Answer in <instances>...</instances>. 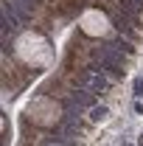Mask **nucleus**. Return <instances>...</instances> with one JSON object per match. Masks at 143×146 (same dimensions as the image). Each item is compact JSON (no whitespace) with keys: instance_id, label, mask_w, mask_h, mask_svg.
I'll return each instance as SVG.
<instances>
[{"instance_id":"1","label":"nucleus","mask_w":143,"mask_h":146,"mask_svg":"<svg viewBox=\"0 0 143 146\" xmlns=\"http://www.w3.org/2000/svg\"><path fill=\"white\" fill-rule=\"evenodd\" d=\"M81 25H84L87 34H107V31H112V28H109V20L104 17L101 11H87V14L81 17Z\"/></svg>"},{"instance_id":"2","label":"nucleus","mask_w":143,"mask_h":146,"mask_svg":"<svg viewBox=\"0 0 143 146\" xmlns=\"http://www.w3.org/2000/svg\"><path fill=\"white\" fill-rule=\"evenodd\" d=\"M107 104H101V101H98V104H95V107H90L87 110V121L90 124H98V121H104V118H107Z\"/></svg>"},{"instance_id":"3","label":"nucleus","mask_w":143,"mask_h":146,"mask_svg":"<svg viewBox=\"0 0 143 146\" xmlns=\"http://www.w3.org/2000/svg\"><path fill=\"white\" fill-rule=\"evenodd\" d=\"M129 112H132V115H143V98H132Z\"/></svg>"}]
</instances>
